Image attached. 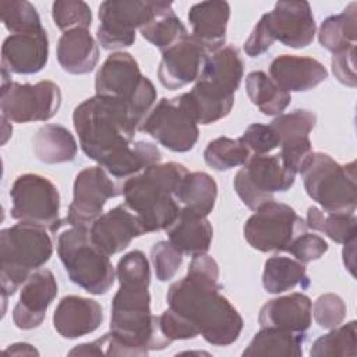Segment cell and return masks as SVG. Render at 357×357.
<instances>
[{
  "mask_svg": "<svg viewBox=\"0 0 357 357\" xmlns=\"http://www.w3.org/2000/svg\"><path fill=\"white\" fill-rule=\"evenodd\" d=\"M240 139L254 155H268L280 146V139L271 124L252 123L245 128Z\"/></svg>",
  "mask_w": 357,
  "mask_h": 357,
  "instance_id": "46",
  "label": "cell"
},
{
  "mask_svg": "<svg viewBox=\"0 0 357 357\" xmlns=\"http://www.w3.org/2000/svg\"><path fill=\"white\" fill-rule=\"evenodd\" d=\"M272 42L301 49L308 46L315 36L317 25L308 1H278L272 11L259 20Z\"/></svg>",
  "mask_w": 357,
  "mask_h": 357,
  "instance_id": "16",
  "label": "cell"
},
{
  "mask_svg": "<svg viewBox=\"0 0 357 357\" xmlns=\"http://www.w3.org/2000/svg\"><path fill=\"white\" fill-rule=\"evenodd\" d=\"M307 229L305 220L291 206L273 199L259 206L247 219L243 233L254 250L271 252L286 251L290 243Z\"/></svg>",
  "mask_w": 357,
  "mask_h": 357,
  "instance_id": "13",
  "label": "cell"
},
{
  "mask_svg": "<svg viewBox=\"0 0 357 357\" xmlns=\"http://www.w3.org/2000/svg\"><path fill=\"white\" fill-rule=\"evenodd\" d=\"M151 262L153 265L156 279L167 282L174 278L181 266L183 254L169 240H162L151 248Z\"/></svg>",
  "mask_w": 357,
  "mask_h": 357,
  "instance_id": "44",
  "label": "cell"
},
{
  "mask_svg": "<svg viewBox=\"0 0 357 357\" xmlns=\"http://www.w3.org/2000/svg\"><path fill=\"white\" fill-rule=\"evenodd\" d=\"M110 333L114 356H148L172 342L162 333L159 315L151 312L148 286L120 284L112 300Z\"/></svg>",
  "mask_w": 357,
  "mask_h": 357,
  "instance_id": "4",
  "label": "cell"
},
{
  "mask_svg": "<svg viewBox=\"0 0 357 357\" xmlns=\"http://www.w3.org/2000/svg\"><path fill=\"white\" fill-rule=\"evenodd\" d=\"M35 158L47 165L73 162L77 156L78 145L74 135L63 126L45 124L32 138Z\"/></svg>",
  "mask_w": 357,
  "mask_h": 357,
  "instance_id": "30",
  "label": "cell"
},
{
  "mask_svg": "<svg viewBox=\"0 0 357 357\" xmlns=\"http://www.w3.org/2000/svg\"><path fill=\"white\" fill-rule=\"evenodd\" d=\"M119 195H121L120 184L103 167L99 165L85 167L75 176L73 201L68 205V213L63 223L89 229L103 215V206L107 199Z\"/></svg>",
  "mask_w": 357,
  "mask_h": 357,
  "instance_id": "15",
  "label": "cell"
},
{
  "mask_svg": "<svg viewBox=\"0 0 357 357\" xmlns=\"http://www.w3.org/2000/svg\"><path fill=\"white\" fill-rule=\"evenodd\" d=\"M188 173L177 162L156 163L120 184L124 204L139 218L145 233L166 230L178 216L176 191Z\"/></svg>",
  "mask_w": 357,
  "mask_h": 357,
  "instance_id": "3",
  "label": "cell"
},
{
  "mask_svg": "<svg viewBox=\"0 0 357 357\" xmlns=\"http://www.w3.org/2000/svg\"><path fill=\"white\" fill-rule=\"evenodd\" d=\"M49 39L46 29L11 33L1 46V68L10 74H36L47 64Z\"/></svg>",
  "mask_w": 357,
  "mask_h": 357,
  "instance_id": "20",
  "label": "cell"
},
{
  "mask_svg": "<svg viewBox=\"0 0 357 357\" xmlns=\"http://www.w3.org/2000/svg\"><path fill=\"white\" fill-rule=\"evenodd\" d=\"M159 326L162 333L170 340L194 339L199 335V331L184 315L167 308L159 315Z\"/></svg>",
  "mask_w": 357,
  "mask_h": 357,
  "instance_id": "48",
  "label": "cell"
},
{
  "mask_svg": "<svg viewBox=\"0 0 357 357\" xmlns=\"http://www.w3.org/2000/svg\"><path fill=\"white\" fill-rule=\"evenodd\" d=\"M296 180L278 155H251L236 173L233 187L245 206L257 211L273 201L275 192L287 191Z\"/></svg>",
  "mask_w": 357,
  "mask_h": 357,
  "instance_id": "12",
  "label": "cell"
},
{
  "mask_svg": "<svg viewBox=\"0 0 357 357\" xmlns=\"http://www.w3.org/2000/svg\"><path fill=\"white\" fill-rule=\"evenodd\" d=\"M243 73L244 63L237 47L223 46L206 57L197 81H202L223 93L234 95L240 86Z\"/></svg>",
  "mask_w": 357,
  "mask_h": 357,
  "instance_id": "26",
  "label": "cell"
},
{
  "mask_svg": "<svg viewBox=\"0 0 357 357\" xmlns=\"http://www.w3.org/2000/svg\"><path fill=\"white\" fill-rule=\"evenodd\" d=\"M183 105L197 124L208 126L229 116L234 105V95L216 91L202 81H197L190 92L180 95Z\"/></svg>",
  "mask_w": 357,
  "mask_h": 357,
  "instance_id": "28",
  "label": "cell"
},
{
  "mask_svg": "<svg viewBox=\"0 0 357 357\" xmlns=\"http://www.w3.org/2000/svg\"><path fill=\"white\" fill-rule=\"evenodd\" d=\"M331 64H332V73L339 82L350 88H354L357 85L356 46H351L339 53H333Z\"/></svg>",
  "mask_w": 357,
  "mask_h": 357,
  "instance_id": "49",
  "label": "cell"
},
{
  "mask_svg": "<svg viewBox=\"0 0 357 357\" xmlns=\"http://www.w3.org/2000/svg\"><path fill=\"white\" fill-rule=\"evenodd\" d=\"M346 311L343 298L335 293L321 294L312 304L314 319L324 329L339 326L346 318Z\"/></svg>",
  "mask_w": 357,
  "mask_h": 357,
  "instance_id": "45",
  "label": "cell"
},
{
  "mask_svg": "<svg viewBox=\"0 0 357 357\" xmlns=\"http://www.w3.org/2000/svg\"><path fill=\"white\" fill-rule=\"evenodd\" d=\"M4 353L6 354H14V356H21V354H28V356H32V354H36L39 356V351L29 343H14V344H10L7 349H4Z\"/></svg>",
  "mask_w": 357,
  "mask_h": 357,
  "instance_id": "51",
  "label": "cell"
},
{
  "mask_svg": "<svg viewBox=\"0 0 357 357\" xmlns=\"http://www.w3.org/2000/svg\"><path fill=\"white\" fill-rule=\"evenodd\" d=\"M310 283L305 266L297 259L289 257H271L266 259L262 273V284L268 293L279 294L301 284L307 287Z\"/></svg>",
  "mask_w": 357,
  "mask_h": 357,
  "instance_id": "33",
  "label": "cell"
},
{
  "mask_svg": "<svg viewBox=\"0 0 357 357\" xmlns=\"http://www.w3.org/2000/svg\"><path fill=\"white\" fill-rule=\"evenodd\" d=\"M170 1L107 0L99 6L100 24L96 39L106 50L128 47L135 42V29H141L159 13L170 7Z\"/></svg>",
  "mask_w": 357,
  "mask_h": 357,
  "instance_id": "9",
  "label": "cell"
},
{
  "mask_svg": "<svg viewBox=\"0 0 357 357\" xmlns=\"http://www.w3.org/2000/svg\"><path fill=\"white\" fill-rule=\"evenodd\" d=\"M95 95L126 103L141 126L156 100V89L141 74L137 60L127 52H114L103 61L95 77Z\"/></svg>",
  "mask_w": 357,
  "mask_h": 357,
  "instance_id": "7",
  "label": "cell"
},
{
  "mask_svg": "<svg viewBox=\"0 0 357 357\" xmlns=\"http://www.w3.org/2000/svg\"><path fill=\"white\" fill-rule=\"evenodd\" d=\"M312 321V301L303 293H290L265 303L258 315L261 328L305 332Z\"/></svg>",
  "mask_w": 357,
  "mask_h": 357,
  "instance_id": "23",
  "label": "cell"
},
{
  "mask_svg": "<svg viewBox=\"0 0 357 357\" xmlns=\"http://www.w3.org/2000/svg\"><path fill=\"white\" fill-rule=\"evenodd\" d=\"M57 254L70 280L86 293L106 294L113 286L114 268L109 255L92 243L88 227L63 230L57 237Z\"/></svg>",
  "mask_w": 357,
  "mask_h": 357,
  "instance_id": "6",
  "label": "cell"
},
{
  "mask_svg": "<svg viewBox=\"0 0 357 357\" xmlns=\"http://www.w3.org/2000/svg\"><path fill=\"white\" fill-rule=\"evenodd\" d=\"M356 321L332 328L331 332L318 337L310 350L312 357H356Z\"/></svg>",
  "mask_w": 357,
  "mask_h": 357,
  "instance_id": "38",
  "label": "cell"
},
{
  "mask_svg": "<svg viewBox=\"0 0 357 357\" xmlns=\"http://www.w3.org/2000/svg\"><path fill=\"white\" fill-rule=\"evenodd\" d=\"M57 296V283L49 269L35 271L21 286L20 300L13 310L17 328L29 331L40 326L46 311Z\"/></svg>",
  "mask_w": 357,
  "mask_h": 357,
  "instance_id": "19",
  "label": "cell"
},
{
  "mask_svg": "<svg viewBox=\"0 0 357 357\" xmlns=\"http://www.w3.org/2000/svg\"><path fill=\"white\" fill-rule=\"evenodd\" d=\"M250 156L251 152L240 138L233 139L229 137H219L211 141L204 151L205 163L219 172L243 166Z\"/></svg>",
  "mask_w": 357,
  "mask_h": 357,
  "instance_id": "39",
  "label": "cell"
},
{
  "mask_svg": "<svg viewBox=\"0 0 357 357\" xmlns=\"http://www.w3.org/2000/svg\"><path fill=\"white\" fill-rule=\"evenodd\" d=\"M307 227L324 233L326 237L339 244L356 238L357 218L354 213H328L317 206L307 211Z\"/></svg>",
  "mask_w": 357,
  "mask_h": 357,
  "instance_id": "36",
  "label": "cell"
},
{
  "mask_svg": "<svg viewBox=\"0 0 357 357\" xmlns=\"http://www.w3.org/2000/svg\"><path fill=\"white\" fill-rule=\"evenodd\" d=\"M53 254L46 227L20 222L0 231L1 293L13 296Z\"/></svg>",
  "mask_w": 357,
  "mask_h": 357,
  "instance_id": "5",
  "label": "cell"
},
{
  "mask_svg": "<svg viewBox=\"0 0 357 357\" xmlns=\"http://www.w3.org/2000/svg\"><path fill=\"white\" fill-rule=\"evenodd\" d=\"M216 197V181L205 172H188L176 191L181 212L205 218L212 212Z\"/></svg>",
  "mask_w": 357,
  "mask_h": 357,
  "instance_id": "29",
  "label": "cell"
},
{
  "mask_svg": "<svg viewBox=\"0 0 357 357\" xmlns=\"http://www.w3.org/2000/svg\"><path fill=\"white\" fill-rule=\"evenodd\" d=\"M73 124L81 149L100 167L123 153L139 128L126 103L99 95L74 109Z\"/></svg>",
  "mask_w": 357,
  "mask_h": 357,
  "instance_id": "2",
  "label": "cell"
},
{
  "mask_svg": "<svg viewBox=\"0 0 357 357\" xmlns=\"http://www.w3.org/2000/svg\"><path fill=\"white\" fill-rule=\"evenodd\" d=\"M219 266L208 254L194 257L187 275L174 282L166 294L169 308L184 315L212 346L234 343L243 331V318L220 294Z\"/></svg>",
  "mask_w": 357,
  "mask_h": 357,
  "instance_id": "1",
  "label": "cell"
},
{
  "mask_svg": "<svg viewBox=\"0 0 357 357\" xmlns=\"http://www.w3.org/2000/svg\"><path fill=\"white\" fill-rule=\"evenodd\" d=\"M52 18L63 32L77 28L88 29L92 22V13L82 0H57L52 4Z\"/></svg>",
  "mask_w": 357,
  "mask_h": 357,
  "instance_id": "42",
  "label": "cell"
},
{
  "mask_svg": "<svg viewBox=\"0 0 357 357\" xmlns=\"http://www.w3.org/2000/svg\"><path fill=\"white\" fill-rule=\"evenodd\" d=\"M103 322V308L92 298L64 296L54 312L53 326L66 339H77L95 332Z\"/></svg>",
  "mask_w": 357,
  "mask_h": 357,
  "instance_id": "21",
  "label": "cell"
},
{
  "mask_svg": "<svg viewBox=\"0 0 357 357\" xmlns=\"http://www.w3.org/2000/svg\"><path fill=\"white\" fill-rule=\"evenodd\" d=\"M357 38V3L351 1L336 15L325 18L318 31L321 46L332 53H339L356 46Z\"/></svg>",
  "mask_w": 357,
  "mask_h": 357,
  "instance_id": "32",
  "label": "cell"
},
{
  "mask_svg": "<svg viewBox=\"0 0 357 357\" xmlns=\"http://www.w3.org/2000/svg\"><path fill=\"white\" fill-rule=\"evenodd\" d=\"M56 56L64 71L82 75L96 67L99 47L88 29L77 28L63 32L57 43Z\"/></svg>",
  "mask_w": 357,
  "mask_h": 357,
  "instance_id": "25",
  "label": "cell"
},
{
  "mask_svg": "<svg viewBox=\"0 0 357 357\" xmlns=\"http://www.w3.org/2000/svg\"><path fill=\"white\" fill-rule=\"evenodd\" d=\"M116 276L120 284H141L149 287L151 269L145 254L139 250L124 254L117 264Z\"/></svg>",
  "mask_w": 357,
  "mask_h": 357,
  "instance_id": "43",
  "label": "cell"
},
{
  "mask_svg": "<svg viewBox=\"0 0 357 357\" xmlns=\"http://www.w3.org/2000/svg\"><path fill=\"white\" fill-rule=\"evenodd\" d=\"M229 18L230 6L227 1L211 0L197 3L188 11V21L192 29L191 36L211 54L223 47Z\"/></svg>",
  "mask_w": 357,
  "mask_h": 357,
  "instance_id": "24",
  "label": "cell"
},
{
  "mask_svg": "<svg viewBox=\"0 0 357 357\" xmlns=\"http://www.w3.org/2000/svg\"><path fill=\"white\" fill-rule=\"evenodd\" d=\"M139 33L145 40L156 46L162 53L188 36L184 24L174 14L172 6L159 13L152 21L142 26Z\"/></svg>",
  "mask_w": 357,
  "mask_h": 357,
  "instance_id": "37",
  "label": "cell"
},
{
  "mask_svg": "<svg viewBox=\"0 0 357 357\" xmlns=\"http://www.w3.org/2000/svg\"><path fill=\"white\" fill-rule=\"evenodd\" d=\"M0 17L4 26L11 33H25L43 29L36 8L25 0L1 1Z\"/></svg>",
  "mask_w": 357,
  "mask_h": 357,
  "instance_id": "40",
  "label": "cell"
},
{
  "mask_svg": "<svg viewBox=\"0 0 357 357\" xmlns=\"http://www.w3.org/2000/svg\"><path fill=\"white\" fill-rule=\"evenodd\" d=\"M317 124V116L311 110L297 109L290 113H282L276 116L271 127L276 131L280 144L301 138H308L310 132Z\"/></svg>",
  "mask_w": 357,
  "mask_h": 357,
  "instance_id": "41",
  "label": "cell"
},
{
  "mask_svg": "<svg viewBox=\"0 0 357 357\" xmlns=\"http://www.w3.org/2000/svg\"><path fill=\"white\" fill-rule=\"evenodd\" d=\"M269 77L286 92H305L328 78L322 63L312 57L282 54L272 60Z\"/></svg>",
  "mask_w": 357,
  "mask_h": 357,
  "instance_id": "22",
  "label": "cell"
},
{
  "mask_svg": "<svg viewBox=\"0 0 357 357\" xmlns=\"http://www.w3.org/2000/svg\"><path fill=\"white\" fill-rule=\"evenodd\" d=\"M209 52L191 35L162 53L158 68L159 82L170 89H180L198 79Z\"/></svg>",
  "mask_w": 357,
  "mask_h": 357,
  "instance_id": "17",
  "label": "cell"
},
{
  "mask_svg": "<svg viewBox=\"0 0 357 357\" xmlns=\"http://www.w3.org/2000/svg\"><path fill=\"white\" fill-rule=\"evenodd\" d=\"M245 91L252 105L265 116H279L290 105L291 96L280 89L264 71H251L245 78Z\"/></svg>",
  "mask_w": 357,
  "mask_h": 357,
  "instance_id": "34",
  "label": "cell"
},
{
  "mask_svg": "<svg viewBox=\"0 0 357 357\" xmlns=\"http://www.w3.org/2000/svg\"><path fill=\"white\" fill-rule=\"evenodd\" d=\"M138 130L173 152L191 151L199 134L198 124L183 105L180 95L160 99L142 120Z\"/></svg>",
  "mask_w": 357,
  "mask_h": 357,
  "instance_id": "14",
  "label": "cell"
},
{
  "mask_svg": "<svg viewBox=\"0 0 357 357\" xmlns=\"http://www.w3.org/2000/svg\"><path fill=\"white\" fill-rule=\"evenodd\" d=\"M304 332H291L276 328H261L250 344L244 349L243 356H303Z\"/></svg>",
  "mask_w": 357,
  "mask_h": 357,
  "instance_id": "31",
  "label": "cell"
},
{
  "mask_svg": "<svg viewBox=\"0 0 357 357\" xmlns=\"http://www.w3.org/2000/svg\"><path fill=\"white\" fill-rule=\"evenodd\" d=\"M1 116L11 123L46 121L56 116L61 106L60 86L53 81L36 84L14 82L8 71L1 68Z\"/></svg>",
  "mask_w": 357,
  "mask_h": 357,
  "instance_id": "10",
  "label": "cell"
},
{
  "mask_svg": "<svg viewBox=\"0 0 357 357\" xmlns=\"http://www.w3.org/2000/svg\"><path fill=\"white\" fill-rule=\"evenodd\" d=\"M92 243L109 257L126 250L135 237L145 233L139 218L126 205L120 204L99 216L89 227Z\"/></svg>",
  "mask_w": 357,
  "mask_h": 357,
  "instance_id": "18",
  "label": "cell"
},
{
  "mask_svg": "<svg viewBox=\"0 0 357 357\" xmlns=\"http://www.w3.org/2000/svg\"><path fill=\"white\" fill-rule=\"evenodd\" d=\"M308 197L328 213H354L357 206L356 162L340 165L328 153L312 152L300 172Z\"/></svg>",
  "mask_w": 357,
  "mask_h": 357,
  "instance_id": "8",
  "label": "cell"
},
{
  "mask_svg": "<svg viewBox=\"0 0 357 357\" xmlns=\"http://www.w3.org/2000/svg\"><path fill=\"white\" fill-rule=\"evenodd\" d=\"M343 264L347 268V271L354 276V268H356V238L347 241L346 244H343Z\"/></svg>",
  "mask_w": 357,
  "mask_h": 357,
  "instance_id": "50",
  "label": "cell"
},
{
  "mask_svg": "<svg viewBox=\"0 0 357 357\" xmlns=\"http://www.w3.org/2000/svg\"><path fill=\"white\" fill-rule=\"evenodd\" d=\"M11 218L43 226L56 233L64 226L60 219V194L47 178L35 173L18 176L10 190Z\"/></svg>",
  "mask_w": 357,
  "mask_h": 357,
  "instance_id": "11",
  "label": "cell"
},
{
  "mask_svg": "<svg viewBox=\"0 0 357 357\" xmlns=\"http://www.w3.org/2000/svg\"><path fill=\"white\" fill-rule=\"evenodd\" d=\"M328 251V243L318 234L301 233L287 247L286 252H290L301 264H308L319 259Z\"/></svg>",
  "mask_w": 357,
  "mask_h": 357,
  "instance_id": "47",
  "label": "cell"
},
{
  "mask_svg": "<svg viewBox=\"0 0 357 357\" xmlns=\"http://www.w3.org/2000/svg\"><path fill=\"white\" fill-rule=\"evenodd\" d=\"M162 153L159 148L146 141H137L131 144L123 153L109 160L103 169L114 178L126 180L134 174L141 173L146 167L160 163Z\"/></svg>",
  "mask_w": 357,
  "mask_h": 357,
  "instance_id": "35",
  "label": "cell"
},
{
  "mask_svg": "<svg viewBox=\"0 0 357 357\" xmlns=\"http://www.w3.org/2000/svg\"><path fill=\"white\" fill-rule=\"evenodd\" d=\"M165 231L169 241L183 255L185 254L192 258L206 254L213 237L212 225L205 216H197L181 211L177 219Z\"/></svg>",
  "mask_w": 357,
  "mask_h": 357,
  "instance_id": "27",
  "label": "cell"
}]
</instances>
